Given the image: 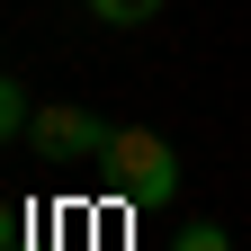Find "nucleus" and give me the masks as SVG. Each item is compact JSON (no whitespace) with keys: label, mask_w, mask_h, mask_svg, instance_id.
<instances>
[{"label":"nucleus","mask_w":251,"mask_h":251,"mask_svg":"<svg viewBox=\"0 0 251 251\" xmlns=\"http://www.w3.org/2000/svg\"><path fill=\"white\" fill-rule=\"evenodd\" d=\"M108 171H117V188L135 206H162L179 188V152L152 135V126H117V135H108Z\"/></svg>","instance_id":"obj_1"},{"label":"nucleus","mask_w":251,"mask_h":251,"mask_svg":"<svg viewBox=\"0 0 251 251\" xmlns=\"http://www.w3.org/2000/svg\"><path fill=\"white\" fill-rule=\"evenodd\" d=\"M108 135L117 126H99L90 108H36L27 117V144H36L45 162H108Z\"/></svg>","instance_id":"obj_2"},{"label":"nucleus","mask_w":251,"mask_h":251,"mask_svg":"<svg viewBox=\"0 0 251 251\" xmlns=\"http://www.w3.org/2000/svg\"><path fill=\"white\" fill-rule=\"evenodd\" d=\"M90 9H99V18H108V27H144V18H152V9H162V0H90Z\"/></svg>","instance_id":"obj_3"},{"label":"nucleus","mask_w":251,"mask_h":251,"mask_svg":"<svg viewBox=\"0 0 251 251\" xmlns=\"http://www.w3.org/2000/svg\"><path fill=\"white\" fill-rule=\"evenodd\" d=\"M171 251H233V242H225V225H188Z\"/></svg>","instance_id":"obj_4"},{"label":"nucleus","mask_w":251,"mask_h":251,"mask_svg":"<svg viewBox=\"0 0 251 251\" xmlns=\"http://www.w3.org/2000/svg\"><path fill=\"white\" fill-rule=\"evenodd\" d=\"M18 126H27V99H18V90H9V81H0V144H9V135H18Z\"/></svg>","instance_id":"obj_5"}]
</instances>
